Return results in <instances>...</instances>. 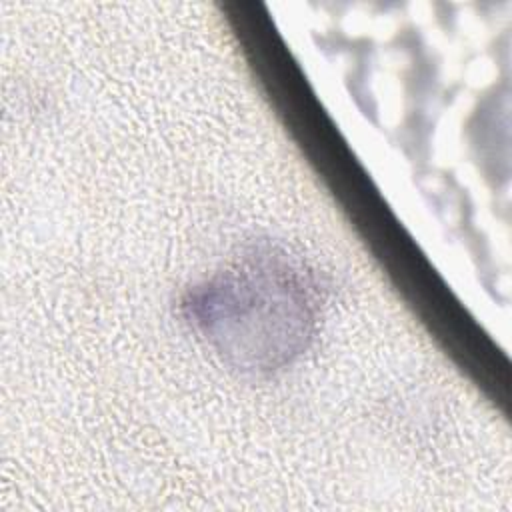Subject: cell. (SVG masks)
<instances>
[{"mask_svg": "<svg viewBox=\"0 0 512 512\" xmlns=\"http://www.w3.org/2000/svg\"><path fill=\"white\" fill-rule=\"evenodd\" d=\"M184 314L232 366L272 372L306 348L314 300L298 266L274 250H256L192 288Z\"/></svg>", "mask_w": 512, "mask_h": 512, "instance_id": "1", "label": "cell"}]
</instances>
